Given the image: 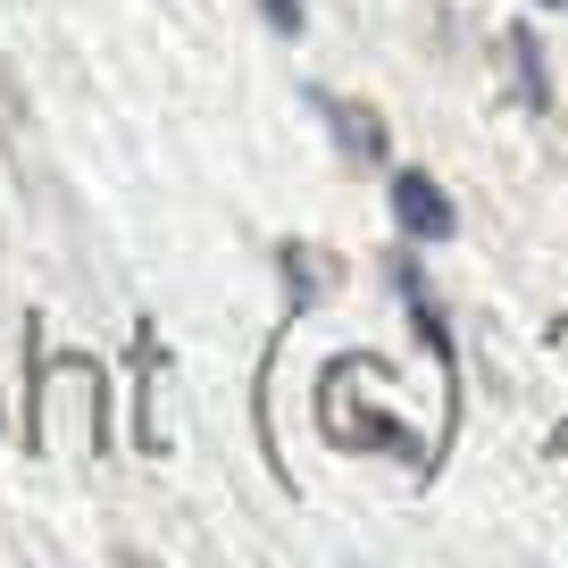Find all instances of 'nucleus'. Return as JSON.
I'll return each instance as SVG.
<instances>
[{
    "label": "nucleus",
    "instance_id": "2",
    "mask_svg": "<svg viewBox=\"0 0 568 568\" xmlns=\"http://www.w3.org/2000/svg\"><path fill=\"white\" fill-rule=\"evenodd\" d=\"M310 109H318L326 125H335V142H343V160L352 168H385V125H376V109H359V101H335V92H310Z\"/></svg>",
    "mask_w": 568,
    "mask_h": 568
},
{
    "label": "nucleus",
    "instance_id": "5",
    "mask_svg": "<svg viewBox=\"0 0 568 568\" xmlns=\"http://www.w3.org/2000/svg\"><path fill=\"white\" fill-rule=\"evenodd\" d=\"M0 125H26V84L9 75V59H0Z\"/></svg>",
    "mask_w": 568,
    "mask_h": 568
},
{
    "label": "nucleus",
    "instance_id": "7",
    "mask_svg": "<svg viewBox=\"0 0 568 568\" xmlns=\"http://www.w3.org/2000/svg\"><path fill=\"white\" fill-rule=\"evenodd\" d=\"M551 9H568V0H551Z\"/></svg>",
    "mask_w": 568,
    "mask_h": 568
},
{
    "label": "nucleus",
    "instance_id": "4",
    "mask_svg": "<svg viewBox=\"0 0 568 568\" xmlns=\"http://www.w3.org/2000/svg\"><path fill=\"white\" fill-rule=\"evenodd\" d=\"M510 59H518V84H527V109H551V75H544V42L518 26L510 34Z\"/></svg>",
    "mask_w": 568,
    "mask_h": 568
},
{
    "label": "nucleus",
    "instance_id": "1",
    "mask_svg": "<svg viewBox=\"0 0 568 568\" xmlns=\"http://www.w3.org/2000/svg\"><path fill=\"white\" fill-rule=\"evenodd\" d=\"M393 217H402L409 243H444L452 226H460V210H452V193L435 176H418V168H393Z\"/></svg>",
    "mask_w": 568,
    "mask_h": 568
},
{
    "label": "nucleus",
    "instance_id": "3",
    "mask_svg": "<svg viewBox=\"0 0 568 568\" xmlns=\"http://www.w3.org/2000/svg\"><path fill=\"white\" fill-rule=\"evenodd\" d=\"M276 267H284V284H293V318L318 302V284H335V260H318V251H302V243H276Z\"/></svg>",
    "mask_w": 568,
    "mask_h": 568
},
{
    "label": "nucleus",
    "instance_id": "6",
    "mask_svg": "<svg viewBox=\"0 0 568 568\" xmlns=\"http://www.w3.org/2000/svg\"><path fill=\"white\" fill-rule=\"evenodd\" d=\"M260 18L276 26L284 42H293V34H302V0H260Z\"/></svg>",
    "mask_w": 568,
    "mask_h": 568
}]
</instances>
